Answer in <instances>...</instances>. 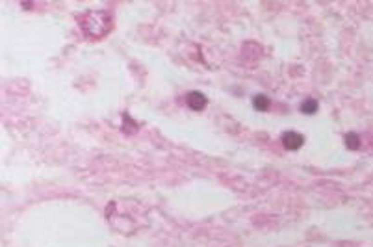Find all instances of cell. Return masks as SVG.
Listing matches in <instances>:
<instances>
[{"mask_svg": "<svg viewBox=\"0 0 373 247\" xmlns=\"http://www.w3.org/2000/svg\"><path fill=\"white\" fill-rule=\"evenodd\" d=\"M303 141H305V137L297 134V132H286L282 136V145L286 147L288 151H297L299 147L303 145Z\"/></svg>", "mask_w": 373, "mask_h": 247, "instance_id": "7a4b0ae2", "label": "cell"}, {"mask_svg": "<svg viewBox=\"0 0 373 247\" xmlns=\"http://www.w3.org/2000/svg\"><path fill=\"white\" fill-rule=\"evenodd\" d=\"M97 11H89L80 19V26L89 37H103L110 30V15L104 19L103 22H97Z\"/></svg>", "mask_w": 373, "mask_h": 247, "instance_id": "6da1fadb", "label": "cell"}, {"mask_svg": "<svg viewBox=\"0 0 373 247\" xmlns=\"http://www.w3.org/2000/svg\"><path fill=\"white\" fill-rule=\"evenodd\" d=\"M301 110H303V113H307V115H310V113H314V112L317 110V102L314 101V99H307V101L303 102Z\"/></svg>", "mask_w": 373, "mask_h": 247, "instance_id": "5b68a950", "label": "cell"}, {"mask_svg": "<svg viewBox=\"0 0 373 247\" xmlns=\"http://www.w3.org/2000/svg\"><path fill=\"white\" fill-rule=\"evenodd\" d=\"M345 143H347L349 149H358V147H360V137L356 136V134H353V132H349V134L345 136Z\"/></svg>", "mask_w": 373, "mask_h": 247, "instance_id": "8992f818", "label": "cell"}, {"mask_svg": "<svg viewBox=\"0 0 373 247\" xmlns=\"http://www.w3.org/2000/svg\"><path fill=\"white\" fill-rule=\"evenodd\" d=\"M252 104H254V108H256V110L266 112L268 108H269V99H268L266 95H256V97H254V101H252Z\"/></svg>", "mask_w": 373, "mask_h": 247, "instance_id": "277c9868", "label": "cell"}, {"mask_svg": "<svg viewBox=\"0 0 373 247\" xmlns=\"http://www.w3.org/2000/svg\"><path fill=\"white\" fill-rule=\"evenodd\" d=\"M206 102L208 101L201 91H191L187 95V104H189L191 110H203L206 106Z\"/></svg>", "mask_w": 373, "mask_h": 247, "instance_id": "3957f363", "label": "cell"}]
</instances>
